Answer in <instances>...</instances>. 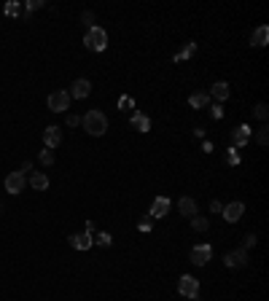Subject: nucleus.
Segmentation results:
<instances>
[{"mask_svg":"<svg viewBox=\"0 0 269 301\" xmlns=\"http://www.w3.org/2000/svg\"><path fill=\"white\" fill-rule=\"evenodd\" d=\"M84 129H86L89 134H95V137L105 134V132H108V119H105V113H102V110H89L86 116H84Z\"/></svg>","mask_w":269,"mask_h":301,"instance_id":"obj_1","label":"nucleus"},{"mask_svg":"<svg viewBox=\"0 0 269 301\" xmlns=\"http://www.w3.org/2000/svg\"><path fill=\"white\" fill-rule=\"evenodd\" d=\"M84 43H86V49H92V51H105V46H108V33H105L102 27H89Z\"/></svg>","mask_w":269,"mask_h":301,"instance_id":"obj_2","label":"nucleus"},{"mask_svg":"<svg viewBox=\"0 0 269 301\" xmlns=\"http://www.w3.org/2000/svg\"><path fill=\"white\" fill-rule=\"evenodd\" d=\"M178 290H181L183 298H196V296H199V280L191 277V274H183L178 280Z\"/></svg>","mask_w":269,"mask_h":301,"instance_id":"obj_3","label":"nucleus"},{"mask_svg":"<svg viewBox=\"0 0 269 301\" xmlns=\"http://www.w3.org/2000/svg\"><path fill=\"white\" fill-rule=\"evenodd\" d=\"M68 108H70V95H68V91H51V95H49V110L65 113Z\"/></svg>","mask_w":269,"mask_h":301,"instance_id":"obj_4","label":"nucleus"},{"mask_svg":"<svg viewBox=\"0 0 269 301\" xmlns=\"http://www.w3.org/2000/svg\"><path fill=\"white\" fill-rule=\"evenodd\" d=\"M223 264L229 266V269H242V266H248V253L237 247V250H232V253L223 256Z\"/></svg>","mask_w":269,"mask_h":301,"instance_id":"obj_5","label":"nucleus"},{"mask_svg":"<svg viewBox=\"0 0 269 301\" xmlns=\"http://www.w3.org/2000/svg\"><path fill=\"white\" fill-rule=\"evenodd\" d=\"M210 256H213V247L210 245H196L194 250H191V264L194 266H205L210 261Z\"/></svg>","mask_w":269,"mask_h":301,"instance_id":"obj_6","label":"nucleus"},{"mask_svg":"<svg viewBox=\"0 0 269 301\" xmlns=\"http://www.w3.org/2000/svg\"><path fill=\"white\" fill-rule=\"evenodd\" d=\"M242 213H245V204L242 202H232V204H223V210H221V215L226 218L229 223H237L242 218Z\"/></svg>","mask_w":269,"mask_h":301,"instance_id":"obj_7","label":"nucleus"},{"mask_svg":"<svg viewBox=\"0 0 269 301\" xmlns=\"http://www.w3.org/2000/svg\"><path fill=\"white\" fill-rule=\"evenodd\" d=\"M89 91H92V84H89V81H86V78H76L68 95L76 97V100H84V97H89Z\"/></svg>","mask_w":269,"mask_h":301,"instance_id":"obj_8","label":"nucleus"},{"mask_svg":"<svg viewBox=\"0 0 269 301\" xmlns=\"http://www.w3.org/2000/svg\"><path fill=\"white\" fill-rule=\"evenodd\" d=\"M167 213H170V199H167V196H156V199H153V204H151V213H148V215L156 221V218H164Z\"/></svg>","mask_w":269,"mask_h":301,"instance_id":"obj_9","label":"nucleus"},{"mask_svg":"<svg viewBox=\"0 0 269 301\" xmlns=\"http://www.w3.org/2000/svg\"><path fill=\"white\" fill-rule=\"evenodd\" d=\"M22 189H25V175L22 172H11L6 178V191L8 194H22Z\"/></svg>","mask_w":269,"mask_h":301,"instance_id":"obj_10","label":"nucleus"},{"mask_svg":"<svg viewBox=\"0 0 269 301\" xmlns=\"http://www.w3.org/2000/svg\"><path fill=\"white\" fill-rule=\"evenodd\" d=\"M70 245H73L76 250H89L95 242H92V234L89 231H81V234H70Z\"/></svg>","mask_w":269,"mask_h":301,"instance_id":"obj_11","label":"nucleus"},{"mask_svg":"<svg viewBox=\"0 0 269 301\" xmlns=\"http://www.w3.org/2000/svg\"><path fill=\"white\" fill-rule=\"evenodd\" d=\"M43 143H46L49 151L57 148V145L62 143V129H59V127H46V132H43Z\"/></svg>","mask_w":269,"mask_h":301,"instance_id":"obj_12","label":"nucleus"},{"mask_svg":"<svg viewBox=\"0 0 269 301\" xmlns=\"http://www.w3.org/2000/svg\"><path fill=\"white\" fill-rule=\"evenodd\" d=\"M210 95H213L215 100H218V102H223V100H229L232 89H229V84H226V81H215L213 89H210Z\"/></svg>","mask_w":269,"mask_h":301,"instance_id":"obj_13","label":"nucleus"},{"mask_svg":"<svg viewBox=\"0 0 269 301\" xmlns=\"http://www.w3.org/2000/svg\"><path fill=\"white\" fill-rule=\"evenodd\" d=\"M132 129H138V132H148L151 129V119L146 116V113H132Z\"/></svg>","mask_w":269,"mask_h":301,"instance_id":"obj_14","label":"nucleus"},{"mask_svg":"<svg viewBox=\"0 0 269 301\" xmlns=\"http://www.w3.org/2000/svg\"><path fill=\"white\" fill-rule=\"evenodd\" d=\"M248 140H251V127H248V124H240V127L234 129V148H242Z\"/></svg>","mask_w":269,"mask_h":301,"instance_id":"obj_15","label":"nucleus"},{"mask_svg":"<svg viewBox=\"0 0 269 301\" xmlns=\"http://www.w3.org/2000/svg\"><path fill=\"white\" fill-rule=\"evenodd\" d=\"M266 40H269V27H256L253 30V35H251V43L253 46H258V49H261V46H266Z\"/></svg>","mask_w":269,"mask_h":301,"instance_id":"obj_16","label":"nucleus"},{"mask_svg":"<svg viewBox=\"0 0 269 301\" xmlns=\"http://www.w3.org/2000/svg\"><path fill=\"white\" fill-rule=\"evenodd\" d=\"M178 210H181V215H186V218H194V215H196V202L191 199V196H183V199L178 202Z\"/></svg>","mask_w":269,"mask_h":301,"instance_id":"obj_17","label":"nucleus"},{"mask_svg":"<svg viewBox=\"0 0 269 301\" xmlns=\"http://www.w3.org/2000/svg\"><path fill=\"white\" fill-rule=\"evenodd\" d=\"M30 186H33L35 191H46L49 189V178L43 172H33V178H30Z\"/></svg>","mask_w":269,"mask_h":301,"instance_id":"obj_18","label":"nucleus"},{"mask_svg":"<svg viewBox=\"0 0 269 301\" xmlns=\"http://www.w3.org/2000/svg\"><path fill=\"white\" fill-rule=\"evenodd\" d=\"M210 102V95H205V91H194V95L189 97V105L191 108H205Z\"/></svg>","mask_w":269,"mask_h":301,"instance_id":"obj_19","label":"nucleus"},{"mask_svg":"<svg viewBox=\"0 0 269 301\" xmlns=\"http://www.w3.org/2000/svg\"><path fill=\"white\" fill-rule=\"evenodd\" d=\"M194 51H196V43H191V40H189V43H186L181 51H178V54H175V62H183V59H191L194 57Z\"/></svg>","mask_w":269,"mask_h":301,"instance_id":"obj_20","label":"nucleus"},{"mask_svg":"<svg viewBox=\"0 0 269 301\" xmlns=\"http://www.w3.org/2000/svg\"><path fill=\"white\" fill-rule=\"evenodd\" d=\"M92 242H97L100 247H110L113 245V237L108 231H97V234H92Z\"/></svg>","mask_w":269,"mask_h":301,"instance_id":"obj_21","label":"nucleus"},{"mask_svg":"<svg viewBox=\"0 0 269 301\" xmlns=\"http://www.w3.org/2000/svg\"><path fill=\"white\" fill-rule=\"evenodd\" d=\"M208 226H210L208 218H202V215H194V218H191V229H194V231H208Z\"/></svg>","mask_w":269,"mask_h":301,"instance_id":"obj_22","label":"nucleus"},{"mask_svg":"<svg viewBox=\"0 0 269 301\" xmlns=\"http://www.w3.org/2000/svg\"><path fill=\"white\" fill-rule=\"evenodd\" d=\"M3 11H6V16H11V19L16 16V19H19V14H22V6H19L16 0H11V3H6Z\"/></svg>","mask_w":269,"mask_h":301,"instance_id":"obj_23","label":"nucleus"},{"mask_svg":"<svg viewBox=\"0 0 269 301\" xmlns=\"http://www.w3.org/2000/svg\"><path fill=\"white\" fill-rule=\"evenodd\" d=\"M132 108H134V100H132V97H119V110L129 113Z\"/></svg>","mask_w":269,"mask_h":301,"instance_id":"obj_24","label":"nucleus"},{"mask_svg":"<svg viewBox=\"0 0 269 301\" xmlns=\"http://www.w3.org/2000/svg\"><path fill=\"white\" fill-rule=\"evenodd\" d=\"M40 164H43V167H51V164H54V153H51L49 148L40 151Z\"/></svg>","mask_w":269,"mask_h":301,"instance_id":"obj_25","label":"nucleus"},{"mask_svg":"<svg viewBox=\"0 0 269 301\" xmlns=\"http://www.w3.org/2000/svg\"><path fill=\"white\" fill-rule=\"evenodd\" d=\"M256 143H258V145H266V143H269V129H266V127H261V129L256 132Z\"/></svg>","mask_w":269,"mask_h":301,"instance_id":"obj_26","label":"nucleus"},{"mask_svg":"<svg viewBox=\"0 0 269 301\" xmlns=\"http://www.w3.org/2000/svg\"><path fill=\"white\" fill-rule=\"evenodd\" d=\"M253 113H256V119H258V121H266V116H269V110H266V105H264V102H258Z\"/></svg>","mask_w":269,"mask_h":301,"instance_id":"obj_27","label":"nucleus"},{"mask_svg":"<svg viewBox=\"0 0 269 301\" xmlns=\"http://www.w3.org/2000/svg\"><path fill=\"white\" fill-rule=\"evenodd\" d=\"M138 229H140V231H151V229H153V218L146 215V218H143V221L138 223Z\"/></svg>","mask_w":269,"mask_h":301,"instance_id":"obj_28","label":"nucleus"},{"mask_svg":"<svg viewBox=\"0 0 269 301\" xmlns=\"http://www.w3.org/2000/svg\"><path fill=\"white\" fill-rule=\"evenodd\" d=\"M253 245H256V237H253V234H248L245 240H242V247H240V250H245V253H248V247H253Z\"/></svg>","mask_w":269,"mask_h":301,"instance_id":"obj_29","label":"nucleus"},{"mask_svg":"<svg viewBox=\"0 0 269 301\" xmlns=\"http://www.w3.org/2000/svg\"><path fill=\"white\" fill-rule=\"evenodd\" d=\"M38 8H43V0H30L27 3V11H38Z\"/></svg>","mask_w":269,"mask_h":301,"instance_id":"obj_30","label":"nucleus"},{"mask_svg":"<svg viewBox=\"0 0 269 301\" xmlns=\"http://www.w3.org/2000/svg\"><path fill=\"white\" fill-rule=\"evenodd\" d=\"M81 22H84V25H92V22H95V14H92V11H84V14H81Z\"/></svg>","mask_w":269,"mask_h":301,"instance_id":"obj_31","label":"nucleus"},{"mask_svg":"<svg viewBox=\"0 0 269 301\" xmlns=\"http://www.w3.org/2000/svg\"><path fill=\"white\" fill-rule=\"evenodd\" d=\"M226 161H229V164H240V156H237L234 151H229V153H226Z\"/></svg>","mask_w":269,"mask_h":301,"instance_id":"obj_32","label":"nucleus"},{"mask_svg":"<svg viewBox=\"0 0 269 301\" xmlns=\"http://www.w3.org/2000/svg\"><path fill=\"white\" fill-rule=\"evenodd\" d=\"M223 116V110H221V105H213V119H221Z\"/></svg>","mask_w":269,"mask_h":301,"instance_id":"obj_33","label":"nucleus"},{"mask_svg":"<svg viewBox=\"0 0 269 301\" xmlns=\"http://www.w3.org/2000/svg\"><path fill=\"white\" fill-rule=\"evenodd\" d=\"M210 210H213V213H221L223 204H221V202H210Z\"/></svg>","mask_w":269,"mask_h":301,"instance_id":"obj_34","label":"nucleus"},{"mask_svg":"<svg viewBox=\"0 0 269 301\" xmlns=\"http://www.w3.org/2000/svg\"><path fill=\"white\" fill-rule=\"evenodd\" d=\"M68 124H70V127H78L81 119H78V116H68Z\"/></svg>","mask_w":269,"mask_h":301,"instance_id":"obj_35","label":"nucleus"},{"mask_svg":"<svg viewBox=\"0 0 269 301\" xmlns=\"http://www.w3.org/2000/svg\"><path fill=\"white\" fill-rule=\"evenodd\" d=\"M30 170H33V161H22V175L30 172Z\"/></svg>","mask_w":269,"mask_h":301,"instance_id":"obj_36","label":"nucleus"},{"mask_svg":"<svg viewBox=\"0 0 269 301\" xmlns=\"http://www.w3.org/2000/svg\"><path fill=\"white\" fill-rule=\"evenodd\" d=\"M186 301H196V298H186Z\"/></svg>","mask_w":269,"mask_h":301,"instance_id":"obj_37","label":"nucleus"},{"mask_svg":"<svg viewBox=\"0 0 269 301\" xmlns=\"http://www.w3.org/2000/svg\"><path fill=\"white\" fill-rule=\"evenodd\" d=\"M0 213H3V204H0Z\"/></svg>","mask_w":269,"mask_h":301,"instance_id":"obj_38","label":"nucleus"}]
</instances>
